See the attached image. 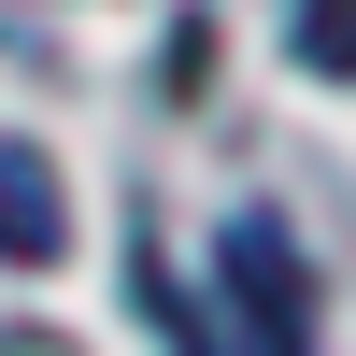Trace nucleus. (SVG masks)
I'll return each instance as SVG.
<instances>
[{
	"mask_svg": "<svg viewBox=\"0 0 356 356\" xmlns=\"http://www.w3.org/2000/svg\"><path fill=\"white\" fill-rule=\"evenodd\" d=\"M214 300H228V328H243V356H314V271H300V243H285L271 214H228Z\"/></svg>",
	"mask_w": 356,
	"mask_h": 356,
	"instance_id": "1",
	"label": "nucleus"
},
{
	"mask_svg": "<svg viewBox=\"0 0 356 356\" xmlns=\"http://www.w3.org/2000/svg\"><path fill=\"white\" fill-rule=\"evenodd\" d=\"M57 243H72V200H57L43 143H15V129H0V257H57Z\"/></svg>",
	"mask_w": 356,
	"mask_h": 356,
	"instance_id": "2",
	"label": "nucleus"
},
{
	"mask_svg": "<svg viewBox=\"0 0 356 356\" xmlns=\"http://www.w3.org/2000/svg\"><path fill=\"white\" fill-rule=\"evenodd\" d=\"M300 72L356 86V0H300Z\"/></svg>",
	"mask_w": 356,
	"mask_h": 356,
	"instance_id": "3",
	"label": "nucleus"
}]
</instances>
